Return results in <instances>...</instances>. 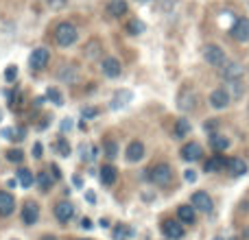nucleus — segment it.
<instances>
[{
  "mask_svg": "<svg viewBox=\"0 0 249 240\" xmlns=\"http://www.w3.org/2000/svg\"><path fill=\"white\" fill-rule=\"evenodd\" d=\"M55 42L59 44V46H64V48H68V46H72L74 42H77V37H79V31H77V26L72 24V22H59V24L55 26Z\"/></svg>",
  "mask_w": 249,
  "mask_h": 240,
  "instance_id": "obj_1",
  "label": "nucleus"
},
{
  "mask_svg": "<svg viewBox=\"0 0 249 240\" xmlns=\"http://www.w3.org/2000/svg\"><path fill=\"white\" fill-rule=\"evenodd\" d=\"M146 172H149V175H146L149 177V181H153L155 186H168L173 181V168L168 166V164H164V162L155 164V166L149 168Z\"/></svg>",
  "mask_w": 249,
  "mask_h": 240,
  "instance_id": "obj_2",
  "label": "nucleus"
},
{
  "mask_svg": "<svg viewBox=\"0 0 249 240\" xmlns=\"http://www.w3.org/2000/svg\"><path fill=\"white\" fill-rule=\"evenodd\" d=\"M203 59H206L212 68H219V70L228 64L225 51L221 46H216V44H206V46H203Z\"/></svg>",
  "mask_w": 249,
  "mask_h": 240,
  "instance_id": "obj_3",
  "label": "nucleus"
},
{
  "mask_svg": "<svg viewBox=\"0 0 249 240\" xmlns=\"http://www.w3.org/2000/svg\"><path fill=\"white\" fill-rule=\"evenodd\" d=\"M230 35L236 42H249V17L241 16L234 20V24L230 26Z\"/></svg>",
  "mask_w": 249,
  "mask_h": 240,
  "instance_id": "obj_4",
  "label": "nucleus"
},
{
  "mask_svg": "<svg viewBox=\"0 0 249 240\" xmlns=\"http://www.w3.org/2000/svg\"><path fill=\"white\" fill-rule=\"evenodd\" d=\"M208 103H210L212 109H225L230 103H232V96H230V92L225 90V87H216V90L210 92Z\"/></svg>",
  "mask_w": 249,
  "mask_h": 240,
  "instance_id": "obj_5",
  "label": "nucleus"
},
{
  "mask_svg": "<svg viewBox=\"0 0 249 240\" xmlns=\"http://www.w3.org/2000/svg\"><path fill=\"white\" fill-rule=\"evenodd\" d=\"M190 201H193L195 210H201V212H212V207H214V201H212V197L206 192V190H197V192H193Z\"/></svg>",
  "mask_w": 249,
  "mask_h": 240,
  "instance_id": "obj_6",
  "label": "nucleus"
},
{
  "mask_svg": "<svg viewBox=\"0 0 249 240\" xmlns=\"http://www.w3.org/2000/svg\"><path fill=\"white\" fill-rule=\"evenodd\" d=\"M160 229H162L164 236L171 238V240H179L181 236H184V227H181V223H179V221H173V219L162 221Z\"/></svg>",
  "mask_w": 249,
  "mask_h": 240,
  "instance_id": "obj_7",
  "label": "nucleus"
},
{
  "mask_svg": "<svg viewBox=\"0 0 249 240\" xmlns=\"http://www.w3.org/2000/svg\"><path fill=\"white\" fill-rule=\"evenodd\" d=\"M48 59H51V52L46 51V48H35L33 52H31L29 57V66L31 70H44L48 64Z\"/></svg>",
  "mask_w": 249,
  "mask_h": 240,
  "instance_id": "obj_8",
  "label": "nucleus"
},
{
  "mask_svg": "<svg viewBox=\"0 0 249 240\" xmlns=\"http://www.w3.org/2000/svg\"><path fill=\"white\" fill-rule=\"evenodd\" d=\"M195 103H197V94H195L190 87H184V90L179 92V99H177V107H179L181 112H193Z\"/></svg>",
  "mask_w": 249,
  "mask_h": 240,
  "instance_id": "obj_9",
  "label": "nucleus"
},
{
  "mask_svg": "<svg viewBox=\"0 0 249 240\" xmlns=\"http://www.w3.org/2000/svg\"><path fill=\"white\" fill-rule=\"evenodd\" d=\"M201 153L203 151H201V144H199V142H186L179 151V155H181L184 162H197V159L201 157Z\"/></svg>",
  "mask_w": 249,
  "mask_h": 240,
  "instance_id": "obj_10",
  "label": "nucleus"
},
{
  "mask_svg": "<svg viewBox=\"0 0 249 240\" xmlns=\"http://www.w3.org/2000/svg\"><path fill=\"white\" fill-rule=\"evenodd\" d=\"M101 70H103L105 77L116 79V77H121L123 66H121V61H118L116 57H107V59H103V64H101Z\"/></svg>",
  "mask_w": 249,
  "mask_h": 240,
  "instance_id": "obj_11",
  "label": "nucleus"
},
{
  "mask_svg": "<svg viewBox=\"0 0 249 240\" xmlns=\"http://www.w3.org/2000/svg\"><path fill=\"white\" fill-rule=\"evenodd\" d=\"M219 72H221V77H223L225 81H234V79H241L243 77V66L236 64V61H228V64H225Z\"/></svg>",
  "mask_w": 249,
  "mask_h": 240,
  "instance_id": "obj_12",
  "label": "nucleus"
},
{
  "mask_svg": "<svg viewBox=\"0 0 249 240\" xmlns=\"http://www.w3.org/2000/svg\"><path fill=\"white\" fill-rule=\"evenodd\" d=\"M39 219V206L33 201H29L24 207H22V223L24 225H35Z\"/></svg>",
  "mask_w": 249,
  "mask_h": 240,
  "instance_id": "obj_13",
  "label": "nucleus"
},
{
  "mask_svg": "<svg viewBox=\"0 0 249 240\" xmlns=\"http://www.w3.org/2000/svg\"><path fill=\"white\" fill-rule=\"evenodd\" d=\"M124 157H127V162H140L144 157V144L140 140L129 142L127 151H124Z\"/></svg>",
  "mask_w": 249,
  "mask_h": 240,
  "instance_id": "obj_14",
  "label": "nucleus"
},
{
  "mask_svg": "<svg viewBox=\"0 0 249 240\" xmlns=\"http://www.w3.org/2000/svg\"><path fill=\"white\" fill-rule=\"evenodd\" d=\"M55 216H57V221H59V223H68V221L74 216V206H72V203H68V201L57 203V206H55Z\"/></svg>",
  "mask_w": 249,
  "mask_h": 240,
  "instance_id": "obj_15",
  "label": "nucleus"
},
{
  "mask_svg": "<svg viewBox=\"0 0 249 240\" xmlns=\"http://www.w3.org/2000/svg\"><path fill=\"white\" fill-rule=\"evenodd\" d=\"M13 210H16V199H13V194L0 190V216L13 214Z\"/></svg>",
  "mask_w": 249,
  "mask_h": 240,
  "instance_id": "obj_16",
  "label": "nucleus"
},
{
  "mask_svg": "<svg viewBox=\"0 0 249 240\" xmlns=\"http://www.w3.org/2000/svg\"><path fill=\"white\" fill-rule=\"evenodd\" d=\"M177 216H179L181 225H193L197 221V212H195L193 206H179L177 207Z\"/></svg>",
  "mask_w": 249,
  "mask_h": 240,
  "instance_id": "obj_17",
  "label": "nucleus"
},
{
  "mask_svg": "<svg viewBox=\"0 0 249 240\" xmlns=\"http://www.w3.org/2000/svg\"><path fill=\"white\" fill-rule=\"evenodd\" d=\"M228 164H230V162L223 157V155L216 153L212 159H208L203 168H206V172H221V171H225V166H228Z\"/></svg>",
  "mask_w": 249,
  "mask_h": 240,
  "instance_id": "obj_18",
  "label": "nucleus"
},
{
  "mask_svg": "<svg viewBox=\"0 0 249 240\" xmlns=\"http://www.w3.org/2000/svg\"><path fill=\"white\" fill-rule=\"evenodd\" d=\"M228 92L234 101H241L247 92V86L241 81V79H234V81H228Z\"/></svg>",
  "mask_w": 249,
  "mask_h": 240,
  "instance_id": "obj_19",
  "label": "nucleus"
},
{
  "mask_svg": "<svg viewBox=\"0 0 249 240\" xmlns=\"http://www.w3.org/2000/svg\"><path fill=\"white\" fill-rule=\"evenodd\" d=\"M228 168H230V172H232L234 177H243L247 172V162L245 159H241V157H234V159H230Z\"/></svg>",
  "mask_w": 249,
  "mask_h": 240,
  "instance_id": "obj_20",
  "label": "nucleus"
},
{
  "mask_svg": "<svg viewBox=\"0 0 249 240\" xmlns=\"http://www.w3.org/2000/svg\"><path fill=\"white\" fill-rule=\"evenodd\" d=\"M107 13L112 17H121L127 13V2L124 0H109V4H107Z\"/></svg>",
  "mask_w": 249,
  "mask_h": 240,
  "instance_id": "obj_21",
  "label": "nucleus"
},
{
  "mask_svg": "<svg viewBox=\"0 0 249 240\" xmlns=\"http://www.w3.org/2000/svg\"><path fill=\"white\" fill-rule=\"evenodd\" d=\"M230 144H232V142H230L225 136H216V133L210 136V146L216 151V153H223L225 149H230Z\"/></svg>",
  "mask_w": 249,
  "mask_h": 240,
  "instance_id": "obj_22",
  "label": "nucleus"
},
{
  "mask_svg": "<svg viewBox=\"0 0 249 240\" xmlns=\"http://www.w3.org/2000/svg\"><path fill=\"white\" fill-rule=\"evenodd\" d=\"M116 177H118V171L112 166V164L101 168V181H103V186H112L114 181H116Z\"/></svg>",
  "mask_w": 249,
  "mask_h": 240,
  "instance_id": "obj_23",
  "label": "nucleus"
},
{
  "mask_svg": "<svg viewBox=\"0 0 249 240\" xmlns=\"http://www.w3.org/2000/svg\"><path fill=\"white\" fill-rule=\"evenodd\" d=\"M37 184H39V190H42V192H48V190L53 188V184H55V177H51L48 171H39L37 172Z\"/></svg>",
  "mask_w": 249,
  "mask_h": 240,
  "instance_id": "obj_24",
  "label": "nucleus"
},
{
  "mask_svg": "<svg viewBox=\"0 0 249 240\" xmlns=\"http://www.w3.org/2000/svg\"><path fill=\"white\" fill-rule=\"evenodd\" d=\"M190 129H193V127H190L188 120H186V118H179V120L175 122V129H173V136H175L177 140H181V137H186V136L190 133Z\"/></svg>",
  "mask_w": 249,
  "mask_h": 240,
  "instance_id": "obj_25",
  "label": "nucleus"
},
{
  "mask_svg": "<svg viewBox=\"0 0 249 240\" xmlns=\"http://www.w3.org/2000/svg\"><path fill=\"white\" fill-rule=\"evenodd\" d=\"M16 175H18V181H20L22 188H31V186H33L35 179H33V172H31V171H26V168H20Z\"/></svg>",
  "mask_w": 249,
  "mask_h": 240,
  "instance_id": "obj_26",
  "label": "nucleus"
},
{
  "mask_svg": "<svg viewBox=\"0 0 249 240\" xmlns=\"http://www.w3.org/2000/svg\"><path fill=\"white\" fill-rule=\"evenodd\" d=\"M129 101H131V92H127V90H123V92H118L116 96L112 99V109H118V107H123V105H127Z\"/></svg>",
  "mask_w": 249,
  "mask_h": 240,
  "instance_id": "obj_27",
  "label": "nucleus"
},
{
  "mask_svg": "<svg viewBox=\"0 0 249 240\" xmlns=\"http://www.w3.org/2000/svg\"><path fill=\"white\" fill-rule=\"evenodd\" d=\"M59 79L64 83H74L77 81V70H74V66H64L59 72Z\"/></svg>",
  "mask_w": 249,
  "mask_h": 240,
  "instance_id": "obj_28",
  "label": "nucleus"
},
{
  "mask_svg": "<svg viewBox=\"0 0 249 240\" xmlns=\"http://www.w3.org/2000/svg\"><path fill=\"white\" fill-rule=\"evenodd\" d=\"M144 22H140V20H129L127 22V33L129 35H140V33H144Z\"/></svg>",
  "mask_w": 249,
  "mask_h": 240,
  "instance_id": "obj_29",
  "label": "nucleus"
},
{
  "mask_svg": "<svg viewBox=\"0 0 249 240\" xmlns=\"http://www.w3.org/2000/svg\"><path fill=\"white\" fill-rule=\"evenodd\" d=\"M133 236V229L129 227V225H118L116 229H114V238L116 240H124V238H131Z\"/></svg>",
  "mask_w": 249,
  "mask_h": 240,
  "instance_id": "obj_30",
  "label": "nucleus"
},
{
  "mask_svg": "<svg viewBox=\"0 0 249 240\" xmlns=\"http://www.w3.org/2000/svg\"><path fill=\"white\" fill-rule=\"evenodd\" d=\"M99 51H101V44L96 42V39H92V42L86 46V57L88 59H94V57H99Z\"/></svg>",
  "mask_w": 249,
  "mask_h": 240,
  "instance_id": "obj_31",
  "label": "nucleus"
},
{
  "mask_svg": "<svg viewBox=\"0 0 249 240\" xmlns=\"http://www.w3.org/2000/svg\"><path fill=\"white\" fill-rule=\"evenodd\" d=\"M103 151H105V155H107L109 159H114V157L118 155V144H116L114 140H107V142L103 144Z\"/></svg>",
  "mask_w": 249,
  "mask_h": 240,
  "instance_id": "obj_32",
  "label": "nucleus"
},
{
  "mask_svg": "<svg viewBox=\"0 0 249 240\" xmlns=\"http://www.w3.org/2000/svg\"><path fill=\"white\" fill-rule=\"evenodd\" d=\"M7 159L11 164H22V159H24V153H22L20 149H9L7 151Z\"/></svg>",
  "mask_w": 249,
  "mask_h": 240,
  "instance_id": "obj_33",
  "label": "nucleus"
},
{
  "mask_svg": "<svg viewBox=\"0 0 249 240\" xmlns=\"http://www.w3.org/2000/svg\"><path fill=\"white\" fill-rule=\"evenodd\" d=\"M57 151H59L61 157H68L70 155V144L66 142V137H59V140H57Z\"/></svg>",
  "mask_w": 249,
  "mask_h": 240,
  "instance_id": "obj_34",
  "label": "nucleus"
},
{
  "mask_svg": "<svg viewBox=\"0 0 249 240\" xmlns=\"http://www.w3.org/2000/svg\"><path fill=\"white\" fill-rule=\"evenodd\" d=\"M46 99H48V101H53L55 105H64V99H61V94L55 90V87H51V90L46 92Z\"/></svg>",
  "mask_w": 249,
  "mask_h": 240,
  "instance_id": "obj_35",
  "label": "nucleus"
},
{
  "mask_svg": "<svg viewBox=\"0 0 249 240\" xmlns=\"http://www.w3.org/2000/svg\"><path fill=\"white\" fill-rule=\"evenodd\" d=\"M4 79H7V83H13L18 79V68L16 66H9L7 70H4Z\"/></svg>",
  "mask_w": 249,
  "mask_h": 240,
  "instance_id": "obj_36",
  "label": "nucleus"
},
{
  "mask_svg": "<svg viewBox=\"0 0 249 240\" xmlns=\"http://www.w3.org/2000/svg\"><path fill=\"white\" fill-rule=\"evenodd\" d=\"M9 101H11V103H9V107H11V109H20V105H22V94H20V92H16V94L9 96Z\"/></svg>",
  "mask_w": 249,
  "mask_h": 240,
  "instance_id": "obj_37",
  "label": "nucleus"
},
{
  "mask_svg": "<svg viewBox=\"0 0 249 240\" xmlns=\"http://www.w3.org/2000/svg\"><path fill=\"white\" fill-rule=\"evenodd\" d=\"M48 2V7L51 9H55V11H61V9L68 4V0H46Z\"/></svg>",
  "mask_w": 249,
  "mask_h": 240,
  "instance_id": "obj_38",
  "label": "nucleus"
},
{
  "mask_svg": "<svg viewBox=\"0 0 249 240\" xmlns=\"http://www.w3.org/2000/svg\"><path fill=\"white\" fill-rule=\"evenodd\" d=\"M83 118H94L96 116V114H99V109H96V107H88V109H83Z\"/></svg>",
  "mask_w": 249,
  "mask_h": 240,
  "instance_id": "obj_39",
  "label": "nucleus"
},
{
  "mask_svg": "<svg viewBox=\"0 0 249 240\" xmlns=\"http://www.w3.org/2000/svg\"><path fill=\"white\" fill-rule=\"evenodd\" d=\"M33 157L35 159L42 157V144H39V142H35V144H33Z\"/></svg>",
  "mask_w": 249,
  "mask_h": 240,
  "instance_id": "obj_40",
  "label": "nucleus"
},
{
  "mask_svg": "<svg viewBox=\"0 0 249 240\" xmlns=\"http://www.w3.org/2000/svg\"><path fill=\"white\" fill-rule=\"evenodd\" d=\"M70 129H72V120H70V118H66L64 122H61V133L70 131Z\"/></svg>",
  "mask_w": 249,
  "mask_h": 240,
  "instance_id": "obj_41",
  "label": "nucleus"
},
{
  "mask_svg": "<svg viewBox=\"0 0 249 240\" xmlns=\"http://www.w3.org/2000/svg\"><path fill=\"white\" fill-rule=\"evenodd\" d=\"M184 177H186V181H190V184H193V181L197 179V172H195V171H186Z\"/></svg>",
  "mask_w": 249,
  "mask_h": 240,
  "instance_id": "obj_42",
  "label": "nucleus"
},
{
  "mask_svg": "<svg viewBox=\"0 0 249 240\" xmlns=\"http://www.w3.org/2000/svg\"><path fill=\"white\" fill-rule=\"evenodd\" d=\"M2 137L4 140H13V129H2Z\"/></svg>",
  "mask_w": 249,
  "mask_h": 240,
  "instance_id": "obj_43",
  "label": "nucleus"
},
{
  "mask_svg": "<svg viewBox=\"0 0 249 240\" xmlns=\"http://www.w3.org/2000/svg\"><path fill=\"white\" fill-rule=\"evenodd\" d=\"M51 171H53V177H55V181H57V179H59V177H61L59 166H55V164H53V166H51Z\"/></svg>",
  "mask_w": 249,
  "mask_h": 240,
  "instance_id": "obj_44",
  "label": "nucleus"
},
{
  "mask_svg": "<svg viewBox=\"0 0 249 240\" xmlns=\"http://www.w3.org/2000/svg\"><path fill=\"white\" fill-rule=\"evenodd\" d=\"M81 227H83V229H92L94 225H92V221H90V219H81Z\"/></svg>",
  "mask_w": 249,
  "mask_h": 240,
  "instance_id": "obj_45",
  "label": "nucleus"
},
{
  "mask_svg": "<svg viewBox=\"0 0 249 240\" xmlns=\"http://www.w3.org/2000/svg\"><path fill=\"white\" fill-rule=\"evenodd\" d=\"M214 127H219V122H216V120H208V122H206L208 131H214Z\"/></svg>",
  "mask_w": 249,
  "mask_h": 240,
  "instance_id": "obj_46",
  "label": "nucleus"
},
{
  "mask_svg": "<svg viewBox=\"0 0 249 240\" xmlns=\"http://www.w3.org/2000/svg\"><path fill=\"white\" fill-rule=\"evenodd\" d=\"M42 105H44V99H42V96H39V99H35V107H42Z\"/></svg>",
  "mask_w": 249,
  "mask_h": 240,
  "instance_id": "obj_47",
  "label": "nucleus"
},
{
  "mask_svg": "<svg viewBox=\"0 0 249 240\" xmlns=\"http://www.w3.org/2000/svg\"><path fill=\"white\" fill-rule=\"evenodd\" d=\"M16 184H18L16 179H9V181H7V186H9V188H16Z\"/></svg>",
  "mask_w": 249,
  "mask_h": 240,
  "instance_id": "obj_48",
  "label": "nucleus"
},
{
  "mask_svg": "<svg viewBox=\"0 0 249 240\" xmlns=\"http://www.w3.org/2000/svg\"><path fill=\"white\" fill-rule=\"evenodd\" d=\"M101 227H109V221L107 219H101Z\"/></svg>",
  "mask_w": 249,
  "mask_h": 240,
  "instance_id": "obj_49",
  "label": "nucleus"
},
{
  "mask_svg": "<svg viewBox=\"0 0 249 240\" xmlns=\"http://www.w3.org/2000/svg\"><path fill=\"white\" fill-rule=\"evenodd\" d=\"M42 240H57V238H55V236H44Z\"/></svg>",
  "mask_w": 249,
  "mask_h": 240,
  "instance_id": "obj_50",
  "label": "nucleus"
},
{
  "mask_svg": "<svg viewBox=\"0 0 249 240\" xmlns=\"http://www.w3.org/2000/svg\"><path fill=\"white\" fill-rule=\"evenodd\" d=\"M138 2H146V0H138Z\"/></svg>",
  "mask_w": 249,
  "mask_h": 240,
  "instance_id": "obj_51",
  "label": "nucleus"
},
{
  "mask_svg": "<svg viewBox=\"0 0 249 240\" xmlns=\"http://www.w3.org/2000/svg\"><path fill=\"white\" fill-rule=\"evenodd\" d=\"M214 240H223V238H214Z\"/></svg>",
  "mask_w": 249,
  "mask_h": 240,
  "instance_id": "obj_52",
  "label": "nucleus"
},
{
  "mask_svg": "<svg viewBox=\"0 0 249 240\" xmlns=\"http://www.w3.org/2000/svg\"><path fill=\"white\" fill-rule=\"evenodd\" d=\"M0 118H2V112H0Z\"/></svg>",
  "mask_w": 249,
  "mask_h": 240,
  "instance_id": "obj_53",
  "label": "nucleus"
},
{
  "mask_svg": "<svg viewBox=\"0 0 249 240\" xmlns=\"http://www.w3.org/2000/svg\"><path fill=\"white\" fill-rule=\"evenodd\" d=\"M88 240H90V238H88Z\"/></svg>",
  "mask_w": 249,
  "mask_h": 240,
  "instance_id": "obj_54",
  "label": "nucleus"
}]
</instances>
